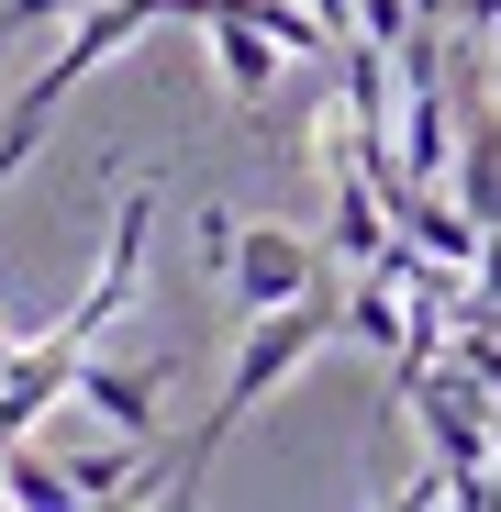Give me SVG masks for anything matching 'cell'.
<instances>
[{"instance_id": "cell-1", "label": "cell", "mask_w": 501, "mask_h": 512, "mask_svg": "<svg viewBox=\"0 0 501 512\" xmlns=\"http://www.w3.org/2000/svg\"><path fill=\"white\" fill-rule=\"evenodd\" d=\"M334 334H346V301H323V290H301V301H279V312H245V346H234V368H223V401H212V423H201V435L179 446V468H167V490H156V501H190V490L212 479L223 435H234V423L257 412V401H268L301 357H323Z\"/></svg>"}, {"instance_id": "cell-2", "label": "cell", "mask_w": 501, "mask_h": 512, "mask_svg": "<svg viewBox=\"0 0 501 512\" xmlns=\"http://www.w3.org/2000/svg\"><path fill=\"white\" fill-rule=\"evenodd\" d=\"M223 290L234 312H279L301 290H323V256L290 234V223H234V256H223Z\"/></svg>"}, {"instance_id": "cell-3", "label": "cell", "mask_w": 501, "mask_h": 512, "mask_svg": "<svg viewBox=\"0 0 501 512\" xmlns=\"http://www.w3.org/2000/svg\"><path fill=\"white\" fill-rule=\"evenodd\" d=\"M201 34H212V67H223V90H234V101H268V90H279V56H290V45H279L257 12H245V0H212Z\"/></svg>"}, {"instance_id": "cell-4", "label": "cell", "mask_w": 501, "mask_h": 512, "mask_svg": "<svg viewBox=\"0 0 501 512\" xmlns=\"http://www.w3.org/2000/svg\"><path fill=\"white\" fill-rule=\"evenodd\" d=\"M167 379H179L167 357H145V368H101V357H78V390H67V401H90L112 435H145V446H156V401H167Z\"/></svg>"}, {"instance_id": "cell-5", "label": "cell", "mask_w": 501, "mask_h": 512, "mask_svg": "<svg viewBox=\"0 0 501 512\" xmlns=\"http://www.w3.org/2000/svg\"><path fill=\"white\" fill-rule=\"evenodd\" d=\"M457 201L479 212V223H501V90H479L468 101V123H457Z\"/></svg>"}, {"instance_id": "cell-6", "label": "cell", "mask_w": 501, "mask_h": 512, "mask_svg": "<svg viewBox=\"0 0 501 512\" xmlns=\"http://www.w3.org/2000/svg\"><path fill=\"white\" fill-rule=\"evenodd\" d=\"M346 334H357V346H379V357H401V346H412V301L368 268V279L346 290Z\"/></svg>"}, {"instance_id": "cell-7", "label": "cell", "mask_w": 501, "mask_h": 512, "mask_svg": "<svg viewBox=\"0 0 501 512\" xmlns=\"http://www.w3.org/2000/svg\"><path fill=\"white\" fill-rule=\"evenodd\" d=\"M0 501H23V512H67L78 479H67V457H34V446L12 435V457H0Z\"/></svg>"}, {"instance_id": "cell-8", "label": "cell", "mask_w": 501, "mask_h": 512, "mask_svg": "<svg viewBox=\"0 0 501 512\" xmlns=\"http://www.w3.org/2000/svg\"><path fill=\"white\" fill-rule=\"evenodd\" d=\"M78 12H90V0H0V45L34 34V23H78Z\"/></svg>"}, {"instance_id": "cell-9", "label": "cell", "mask_w": 501, "mask_h": 512, "mask_svg": "<svg viewBox=\"0 0 501 512\" xmlns=\"http://www.w3.org/2000/svg\"><path fill=\"white\" fill-rule=\"evenodd\" d=\"M468 312H501V223L479 234V268H468Z\"/></svg>"}, {"instance_id": "cell-10", "label": "cell", "mask_w": 501, "mask_h": 512, "mask_svg": "<svg viewBox=\"0 0 501 512\" xmlns=\"http://www.w3.org/2000/svg\"><path fill=\"white\" fill-rule=\"evenodd\" d=\"M457 34H501V0H457Z\"/></svg>"}, {"instance_id": "cell-11", "label": "cell", "mask_w": 501, "mask_h": 512, "mask_svg": "<svg viewBox=\"0 0 501 512\" xmlns=\"http://www.w3.org/2000/svg\"><path fill=\"white\" fill-rule=\"evenodd\" d=\"M12 357H23V334H12V323H0V368H12Z\"/></svg>"}, {"instance_id": "cell-12", "label": "cell", "mask_w": 501, "mask_h": 512, "mask_svg": "<svg viewBox=\"0 0 501 512\" xmlns=\"http://www.w3.org/2000/svg\"><path fill=\"white\" fill-rule=\"evenodd\" d=\"M490 468H501V412H490Z\"/></svg>"}]
</instances>
